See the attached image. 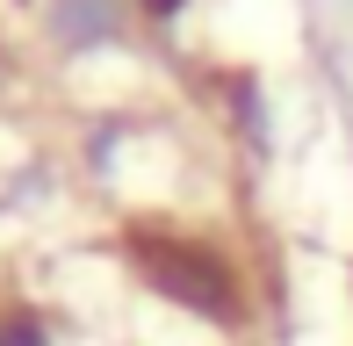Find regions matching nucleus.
Returning <instances> with one entry per match:
<instances>
[{"label":"nucleus","instance_id":"4","mask_svg":"<svg viewBox=\"0 0 353 346\" xmlns=\"http://www.w3.org/2000/svg\"><path fill=\"white\" fill-rule=\"evenodd\" d=\"M123 8H130V14H144V22H181L195 0H123Z\"/></svg>","mask_w":353,"mask_h":346},{"label":"nucleus","instance_id":"1","mask_svg":"<svg viewBox=\"0 0 353 346\" xmlns=\"http://www.w3.org/2000/svg\"><path fill=\"white\" fill-rule=\"evenodd\" d=\"M116 253L137 274V289H152L181 318L210 325V332H245L252 325V274L231 238L195 231V224H123Z\"/></svg>","mask_w":353,"mask_h":346},{"label":"nucleus","instance_id":"5","mask_svg":"<svg viewBox=\"0 0 353 346\" xmlns=\"http://www.w3.org/2000/svg\"><path fill=\"white\" fill-rule=\"evenodd\" d=\"M346 296H353V267H346Z\"/></svg>","mask_w":353,"mask_h":346},{"label":"nucleus","instance_id":"2","mask_svg":"<svg viewBox=\"0 0 353 346\" xmlns=\"http://www.w3.org/2000/svg\"><path fill=\"white\" fill-rule=\"evenodd\" d=\"M116 22H123V0H51V37L72 51L116 43Z\"/></svg>","mask_w":353,"mask_h":346},{"label":"nucleus","instance_id":"3","mask_svg":"<svg viewBox=\"0 0 353 346\" xmlns=\"http://www.w3.org/2000/svg\"><path fill=\"white\" fill-rule=\"evenodd\" d=\"M0 346H58V318L43 303L0 296Z\"/></svg>","mask_w":353,"mask_h":346}]
</instances>
